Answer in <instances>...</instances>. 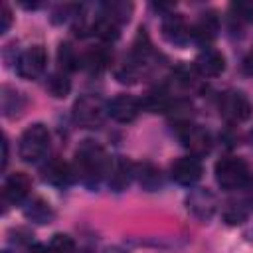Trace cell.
I'll return each mask as SVG.
<instances>
[{
  "instance_id": "obj_3",
  "label": "cell",
  "mask_w": 253,
  "mask_h": 253,
  "mask_svg": "<svg viewBox=\"0 0 253 253\" xmlns=\"http://www.w3.org/2000/svg\"><path fill=\"white\" fill-rule=\"evenodd\" d=\"M215 182L223 190H237L249 180V166L239 156H225L215 162Z\"/></svg>"
},
{
  "instance_id": "obj_28",
  "label": "cell",
  "mask_w": 253,
  "mask_h": 253,
  "mask_svg": "<svg viewBox=\"0 0 253 253\" xmlns=\"http://www.w3.org/2000/svg\"><path fill=\"white\" fill-rule=\"evenodd\" d=\"M30 253H51V251H49V247L36 243V245H32V247H30Z\"/></svg>"
},
{
  "instance_id": "obj_12",
  "label": "cell",
  "mask_w": 253,
  "mask_h": 253,
  "mask_svg": "<svg viewBox=\"0 0 253 253\" xmlns=\"http://www.w3.org/2000/svg\"><path fill=\"white\" fill-rule=\"evenodd\" d=\"M194 67L204 77H217L225 71V57L221 55V51L208 47V49L198 53V57L194 61Z\"/></svg>"
},
{
  "instance_id": "obj_18",
  "label": "cell",
  "mask_w": 253,
  "mask_h": 253,
  "mask_svg": "<svg viewBox=\"0 0 253 253\" xmlns=\"http://www.w3.org/2000/svg\"><path fill=\"white\" fill-rule=\"evenodd\" d=\"M81 65L89 67V71L93 73H101L109 65V51L105 47H95L85 53V57L81 59Z\"/></svg>"
},
{
  "instance_id": "obj_20",
  "label": "cell",
  "mask_w": 253,
  "mask_h": 253,
  "mask_svg": "<svg viewBox=\"0 0 253 253\" xmlns=\"http://www.w3.org/2000/svg\"><path fill=\"white\" fill-rule=\"evenodd\" d=\"M57 61L59 65L65 69V71H73L81 65V57L75 53V49L69 45V43H59V49H57Z\"/></svg>"
},
{
  "instance_id": "obj_10",
  "label": "cell",
  "mask_w": 253,
  "mask_h": 253,
  "mask_svg": "<svg viewBox=\"0 0 253 253\" xmlns=\"http://www.w3.org/2000/svg\"><path fill=\"white\" fill-rule=\"evenodd\" d=\"M140 113V103L132 95L121 93L107 103V115L119 123H132Z\"/></svg>"
},
{
  "instance_id": "obj_16",
  "label": "cell",
  "mask_w": 253,
  "mask_h": 253,
  "mask_svg": "<svg viewBox=\"0 0 253 253\" xmlns=\"http://www.w3.org/2000/svg\"><path fill=\"white\" fill-rule=\"evenodd\" d=\"M130 174H132V164L126 162V160H123V158H119V160H115L111 164V178H109V182L117 190H123L128 184Z\"/></svg>"
},
{
  "instance_id": "obj_19",
  "label": "cell",
  "mask_w": 253,
  "mask_h": 253,
  "mask_svg": "<svg viewBox=\"0 0 253 253\" xmlns=\"http://www.w3.org/2000/svg\"><path fill=\"white\" fill-rule=\"evenodd\" d=\"M45 87H47V91H49L53 97L63 99V97H67L69 91H71V81H69V77H67L63 71H55V73H51V75L47 77Z\"/></svg>"
},
{
  "instance_id": "obj_6",
  "label": "cell",
  "mask_w": 253,
  "mask_h": 253,
  "mask_svg": "<svg viewBox=\"0 0 253 253\" xmlns=\"http://www.w3.org/2000/svg\"><path fill=\"white\" fill-rule=\"evenodd\" d=\"M219 111L229 123H243L251 117V103L241 91H229L221 97Z\"/></svg>"
},
{
  "instance_id": "obj_14",
  "label": "cell",
  "mask_w": 253,
  "mask_h": 253,
  "mask_svg": "<svg viewBox=\"0 0 253 253\" xmlns=\"http://www.w3.org/2000/svg\"><path fill=\"white\" fill-rule=\"evenodd\" d=\"M217 30H219V20L213 12H206L200 16V20L194 24L192 28V36L200 42H211L215 36H217Z\"/></svg>"
},
{
  "instance_id": "obj_5",
  "label": "cell",
  "mask_w": 253,
  "mask_h": 253,
  "mask_svg": "<svg viewBox=\"0 0 253 253\" xmlns=\"http://www.w3.org/2000/svg\"><path fill=\"white\" fill-rule=\"evenodd\" d=\"M47 63V51L42 43H34L26 47L16 61V71L22 79H38Z\"/></svg>"
},
{
  "instance_id": "obj_27",
  "label": "cell",
  "mask_w": 253,
  "mask_h": 253,
  "mask_svg": "<svg viewBox=\"0 0 253 253\" xmlns=\"http://www.w3.org/2000/svg\"><path fill=\"white\" fill-rule=\"evenodd\" d=\"M243 69H245V73L253 75V47L249 49V53H247L245 59H243Z\"/></svg>"
},
{
  "instance_id": "obj_8",
  "label": "cell",
  "mask_w": 253,
  "mask_h": 253,
  "mask_svg": "<svg viewBox=\"0 0 253 253\" xmlns=\"http://www.w3.org/2000/svg\"><path fill=\"white\" fill-rule=\"evenodd\" d=\"M180 140L182 144L192 152V156H204L211 150V136L208 130L196 126V125H182L180 128Z\"/></svg>"
},
{
  "instance_id": "obj_29",
  "label": "cell",
  "mask_w": 253,
  "mask_h": 253,
  "mask_svg": "<svg viewBox=\"0 0 253 253\" xmlns=\"http://www.w3.org/2000/svg\"><path fill=\"white\" fill-rule=\"evenodd\" d=\"M6 162H8V142L2 140V168L6 166Z\"/></svg>"
},
{
  "instance_id": "obj_9",
  "label": "cell",
  "mask_w": 253,
  "mask_h": 253,
  "mask_svg": "<svg viewBox=\"0 0 253 253\" xmlns=\"http://www.w3.org/2000/svg\"><path fill=\"white\" fill-rule=\"evenodd\" d=\"M202 172H204V168H202L200 158H196V156H192V154L178 158V160L172 164V168H170L172 180L178 182L180 186H194V184L202 178Z\"/></svg>"
},
{
  "instance_id": "obj_23",
  "label": "cell",
  "mask_w": 253,
  "mask_h": 253,
  "mask_svg": "<svg viewBox=\"0 0 253 253\" xmlns=\"http://www.w3.org/2000/svg\"><path fill=\"white\" fill-rule=\"evenodd\" d=\"M231 14L239 22H253V0H239L231 4Z\"/></svg>"
},
{
  "instance_id": "obj_4",
  "label": "cell",
  "mask_w": 253,
  "mask_h": 253,
  "mask_svg": "<svg viewBox=\"0 0 253 253\" xmlns=\"http://www.w3.org/2000/svg\"><path fill=\"white\" fill-rule=\"evenodd\" d=\"M73 121L83 128H95L107 115V103L97 95H83L73 103Z\"/></svg>"
},
{
  "instance_id": "obj_24",
  "label": "cell",
  "mask_w": 253,
  "mask_h": 253,
  "mask_svg": "<svg viewBox=\"0 0 253 253\" xmlns=\"http://www.w3.org/2000/svg\"><path fill=\"white\" fill-rule=\"evenodd\" d=\"M160 172L154 168V166H150V164H142V172H140V184L144 186V188H148V190H152V188H156L158 184H160V176H158Z\"/></svg>"
},
{
  "instance_id": "obj_1",
  "label": "cell",
  "mask_w": 253,
  "mask_h": 253,
  "mask_svg": "<svg viewBox=\"0 0 253 253\" xmlns=\"http://www.w3.org/2000/svg\"><path fill=\"white\" fill-rule=\"evenodd\" d=\"M75 166H77V174H79L85 182H97V178L107 172L109 160H107L105 150H103L97 142L85 140V142L77 148Z\"/></svg>"
},
{
  "instance_id": "obj_17",
  "label": "cell",
  "mask_w": 253,
  "mask_h": 253,
  "mask_svg": "<svg viewBox=\"0 0 253 253\" xmlns=\"http://www.w3.org/2000/svg\"><path fill=\"white\" fill-rule=\"evenodd\" d=\"M93 32L97 38H101L103 42H115L119 38V22H115L109 16H101L95 24H93Z\"/></svg>"
},
{
  "instance_id": "obj_7",
  "label": "cell",
  "mask_w": 253,
  "mask_h": 253,
  "mask_svg": "<svg viewBox=\"0 0 253 253\" xmlns=\"http://www.w3.org/2000/svg\"><path fill=\"white\" fill-rule=\"evenodd\" d=\"M186 206L194 217H198L200 221H208L217 210V200L210 190H192L186 198Z\"/></svg>"
},
{
  "instance_id": "obj_30",
  "label": "cell",
  "mask_w": 253,
  "mask_h": 253,
  "mask_svg": "<svg viewBox=\"0 0 253 253\" xmlns=\"http://www.w3.org/2000/svg\"><path fill=\"white\" fill-rule=\"evenodd\" d=\"M249 140H251V144H253V128H251V132H249Z\"/></svg>"
},
{
  "instance_id": "obj_15",
  "label": "cell",
  "mask_w": 253,
  "mask_h": 253,
  "mask_svg": "<svg viewBox=\"0 0 253 253\" xmlns=\"http://www.w3.org/2000/svg\"><path fill=\"white\" fill-rule=\"evenodd\" d=\"M71 178H73V170L61 160H53L43 168V180L49 184L61 186V184H67Z\"/></svg>"
},
{
  "instance_id": "obj_25",
  "label": "cell",
  "mask_w": 253,
  "mask_h": 253,
  "mask_svg": "<svg viewBox=\"0 0 253 253\" xmlns=\"http://www.w3.org/2000/svg\"><path fill=\"white\" fill-rule=\"evenodd\" d=\"M10 26H12V10H10L8 4H2V12H0V32L6 34Z\"/></svg>"
},
{
  "instance_id": "obj_2",
  "label": "cell",
  "mask_w": 253,
  "mask_h": 253,
  "mask_svg": "<svg viewBox=\"0 0 253 253\" xmlns=\"http://www.w3.org/2000/svg\"><path fill=\"white\" fill-rule=\"evenodd\" d=\"M47 146H49L47 126L42 123H34L22 132L20 144H18V154L24 162H38L47 152Z\"/></svg>"
},
{
  "instance_id": "obj_21",
  "label": "cell",
  "mask_w": 253,
  "mask_h": 253,
  "mask_svg": "<svg viewBox=\"0 0 253 253\" xmlns=\"http://www.w3.org/2000/svg\"><path fill=\"white\" fill-rule=\"evenodd\" d=\"M26 215L28 217H32L34 221H38V223H47L49 219H51V208H49V204H45L43 200H34V204H32V208H28L26 210Z\"/></svg>"
},
{
  "instance_id": "obj_26",
  "label": "cell",
  "mask_w": 253,
  "mask_h": 253,
  "mask_svg": "<svg viewBox=\"0 0 253 253\" xmlns=\"http://www.w3.org/2000/svg\"><path fill=\"white\" fill-rule=\"evenodd\" d=\"M225 219H227L229 223H241V221L245 219V213H243V211H235V210H231V211L225 213Z\"/></svg>"
},
{
  "instance_id": "obj_13",
  "label": "cell",
  "mask_w": 253,
  "mask_h": 253,
  "mask_svg": "<svg viewBox=\"0 0 253 253\" xmlns=\"http://www.w3.org/2000/svg\"><path fill=\"white\" fill-rule=\"evenodd\" d=\"M30 186H32V182H30L28 174L14 172L4 182V198L8 202H12V204H18V202H22L30 194Z\"/></svg>"
},
{
  "instance_id": "obj_11",
  "label": "cell",
  "mask_w": 253,
  "mask_h": 253,
  "mask_svg": "<svg viewBox=\"0 0 253 253\" xmlns=\"http://www.w3.org/2000/svg\"><path fill=\"white\" fill-rule=\"evenodd\" d=\"M162 36L174 45H186L192 30L188 28L182 14H166L162 20Z\"/></svg>"
},
{
  "instance_id": "obj_22",
  "label": "cell",
  "mask_w": 253,
  "mask_h": 253,
  "mask_svg": "<svg viewBox=\"0 0 253 253\" xmlns=\"http://www.w3.org/2000/svg\"><path fill=\"white\" fill-rule=\"evenodd\" d=\"M51 253H75V241L67 233H55L49 241Z\"/></svg>"
}]
</instances>
